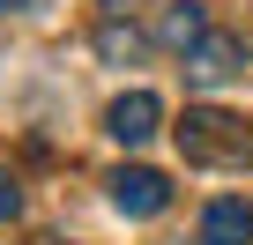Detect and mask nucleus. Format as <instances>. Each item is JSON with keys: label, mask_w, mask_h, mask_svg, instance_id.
<instances>
[{"label": "nucleus", "mask_w": 253, "mask_h": 245, "mask_svg": "<svg viewBox=\"0 0 253 245\" xmlns=\"http://www.w3.org/2000/svg\"><path fill=\"white\" fill-rule=\"evenodd\" d=\"M171 134H179V156H186V164H209V171L253 164V127H246V119H231V111H216V104H194Z\"/></svg>", "instance_id": "obj_1"}, {"label": "nucleus", "mask_w": 253, "mask_h": 245, "mask_svg": "<svg viewBox=\"0 0 253 245\" xmlns=\"http://www.w3.org/2000/svg\"><path fill=\"white\" fill-rule=\"evenodd\" d=\"M238 74H246V37H231V30H209L186 52V82H201V89H223Z\"/></svg>", "instance_id": "obj_2"}, {"label": "nucleus", "mask_w": 253, "mask_h": 245, "mask_svg": "<svg viewBox=\"0 0 253 245\" xmlns=\"http://www.w3.org/2000/svg\"><path fill=\"white\" fill-rule=\"evenodd\" d=\"M104 127H112L119 149H142V141H157V127H164V104H157L149 89H126V97L104 111Z\"/></svg>", "instance_id": "obj_3"}, {"label": "nucleus", "mask_w": 253, "mask_h": 245, "mask_svg": "<svg viewBox=\"0 0 253 245\" xmlns=\"http://www.w3.org/2000/svg\"><path fill=\"white\" fill-rule=\"evenodd\" d=\"M112 208L119 215H164L171 208V186H164V171H112Z\"/></svg>", "instance_id": "obj_4"}, {"label": "nucleus", "mask_w": 253, "mask_h": 245, "mask_svg": "<svg viewBox=\"0 0 253 245\" xmlns=\"http://www.w3.org/2000/svg\"><path fill=\"white\" fill-rule=\"evenodd\" d=\"M209 37V15H201V0H164V15H157V45H171L179 60Z\"/></svg>", "instance_id": "obj_5"}, {"label": "nucleus", "mask_w": 253, "mask_h": 245, "mask_svg": "<svg viewBox=\"0 0 253 245\" xmlns=\"http://www.w3.org/2000/svg\"><path fill=\"white\" fill-rule=\"evenodd\" d=\"M201 245H253V208H246V201H209Z\"/></svg>", "instance_id": "obj_6"}, {"label": "nucleus", "mask_w": 253, "mask_h": 245, "mask_svg": "<svg viewBox=\"0 0 253 245\" xmlns=\"http://www.w3.org/2000/svg\"><path fill=\"white\" fill-rule=\"evenodd\" d=\"M97 52H104V60H142V37L119 30V23H104V30H97Z\"/></svg>", "instance_id": "obj_7"}, {"label": "nucleus", "mask_w": 253, "mask_h": 245, "mask_svg": "<svg viewBox=\"0 0 253 245\" xmlns=\"http://www.w3.org/2000/svg\"><path fill=\"white\" fill-rule=\"evenodd\" d=\"M15 215H23V186L0 171V223H15Z\"/></svg>", "instance_id": "obj_8"}, {"label": "nucleus", "mask_w": 253, "mask_h": 245, "mask_svg": "<svg viewBox=\"0 0 253 245\" xmlns=\"http://www.w3.org/2000/svg\"><path fill=\"white\" fill-rule=\"evenodd\" d=\"M104 8H112V15H126V8H149V0H104Z\"/></svg>", "instance_id": "obj_9"}, {"label": "nucleus", "mask_w": 253, "mask_h": 245, "mask_svg": "<svg viewBox=\"0 0 253 245\" xmlns=\"http://www.w3.org/2000/svg\"><path fill=\"white\" fill-rule=\"evenodd\" d=\"M15 8H30V0H0V15H15Z\"/></svg>", "instance_id": "obj_10"}]
</instances>
